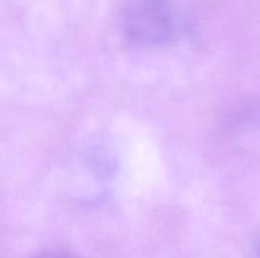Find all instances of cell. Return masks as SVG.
I'll list each match as a JSON object with an SVG mask.
<instances>
[{
  "label": "cell",
  "instance_id": "2",
  "mask_svg": "<svg viewBox=\"0 0 260 258\" xmlns=\"http://www.w3.org/2000/svg\"><path fill=\"white\" fill-rule=\"evenodd\" d=\"M34 258H79L78 255L67 252V251H44Z\"/></svg>",
  "mask_w": 260,
  "mask_h": 258
},
{
  "label": "cell",
  "instance_id": "1",
  "mask_svg": "<svg viewBox=\"0 0 260 258\" xmlns=\"http://www.w3.org/2000/svg\"><path fill=\"white\" fill-rule=\"evenodd\" d=\"M171 9L161 0H142L137 12L134 14L133 27L148 38H163L172 26Z\"/></svg>",
  "mask_w": 260,
  "mask_h": 258
}]
</instances>
